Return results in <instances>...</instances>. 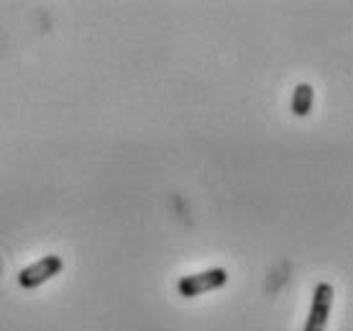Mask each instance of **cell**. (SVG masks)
Returning <instances> with one entry per match:
<instances>
[{
	"instance_id": "obj_1",
	"label": "cell",
	"mask_w": 353,
	"mask_h": 331,
	"mask_svg": "<svg viewBox=\"0 0 353 331\" xmlns=\"http://www.w3.org/2000/svg\"><path fill=\"white\" fill-rule=\"evenodd\" d=\"M228 283V269L225 267H210L203 272H192L185 275L176 283V293L182 298H200L210 290H221Z\"/></svg>"
},
{
	"instance_id": "obj_2",
	"label": "cell",
	"mask_w": 353,
	"mask_h": 331,
	"mask_svg": "<svg viewBox=\"0 0 353 331\" xmlns=\"http://www.w3.org/2000/svg\"><path fill=\"white\" fill-rule=\"evenodd\" d=\"M62 269L64 260L59 254H44L41 260H36L34 265H28V267L18 272V285L23 287V290H36V287H41L44 283L57 278Z\"/></svg>"
},
{
	"instance_id": "obj_3",
	"label": "cell",
	"mask_w": 353,
	"mask_h": 331,
	"mask_svg": "<svg viewBox=\"0 0 353 331\" xmlns=\"http://www.w3.org/2000/svg\"><path fill=\"white\" fill-rule=\"evenodd\" d=\"M333 301H336V290L330 283H318L312 290V303H310V314L302 331H325L330 311H333Z\"/></svg>"
},
{
	"instance_id": "obj_4",
	"label": "cell",
	"mask_w": 353,
	"mask_h": 331,
	"mask_svg": "<svg viewBox=\"0 0 353 331\" xmlns=\"http://www.w3.org/2000/svg\"><path fill=\"white\" fill-rule=\"evenodd\" d=\"M315 106V88L310 82H300L292 93V113L297 118L310 116V111Z\"/></svg>"
}]
</instances>
